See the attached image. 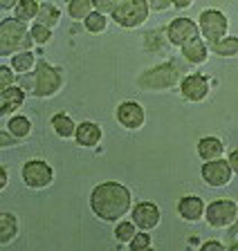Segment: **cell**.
Returning <instances> with one entry per match:
<instances>
[{
  "mask_svg": "<svg viewBox=\"0 0 238 251\" xmlns=\"http://www.w3.org/2000/svg\"><path fill=\"white\" fill-rule=\"evenodd\" d=\"M38 7H41L38 0H21V2L14 7V18H18V21H23V23L36 21Z\"/></svg>",
  "mask_w": 238,
  "mask_h": 251,
  "instance_id": "cell-23",
  "label": "cell"
},
{
  "mask_svg": "<svg viewBox=\"0 0 238 251\" xmlns=\"http://www.w3.org/2000/svg\"><path fill=\"white\" fill-rule=\"evenodd\" d=\"M196 36H202V34H200V25L193 18H175L166 27V38L175 47H182L185 43H189Z\"/></svg>",
  "mask_w": 238,
  "mask_h": 251,
  "instance_id": "cell-10",
  "label": "cell"
},
{
  "mask_svg": "<svg viewBox=\"0 0 238 251\" xmlns=\"http://www.w3.org/2000/svg\"><path fill=\"white\" fill-rule=\"evenodd\" d=\"M198 25H200L202 38L209 45L229 34V18L220 9H202V14L198 16Z\"/></svg>",
  "mask_w": 238,
  "mask_h": 251,
  "instance_id": "cell-6",
  "label": "cell"
},
{
  "mask_svg": "<svg viewBox=\"0 0 238 251\" xmlns=\"http://www.w3.org/2000/svg\"><path fill=\"white\" fill-rule=\"evenodd\" d=\"M21 177L27 188L43 191V188H48L54 182V171L45 159H29V162L23 164Z\"/></svg>",
  "mask_w": 238,
  "mask_h": 251,
  "instance_id": "cell-8",
  "label": "cell"
},
{
  "mask_svg": "<svg viewBox=\"0 0 238 251\" xmlns=\"http://www.w3.org/2000/svg\"><path fill=\"white\" fill-rule=\"evenodd\" d=\"M205 200L198 198V195H185V198L178 202V213H180L182 220L186 222H200L205 218Z\"/></svg>",
  "mask_w": 238,
  "mask_h": 251,
  "instance_id": "cell-15",
  "label": "cell"
},
{
  "mask_svg": "<svg viewBox=\"0 0 238 251\" xmlns=\"http://www.w3.org/2000/svg\"><path fill=\"white\" fill-rule=\"evenodd\" d=\"M92 5H95V11H101V14L110 16L112 7H115V0H92Z\"/></svg>",
  "mask_w": 238,
  "mask_h": 251,
  "instance_id": "cell-33",
  "label": "cell"
},
{
  "mask_svg": "<svg viewBox=\"0 0 238 251\" xmlns=\"http://www.w3.org/2000/svg\"><path fill=\"white\" fill-rule=\"evenodd\" d=\"M229 233H232L234 240H238V220H236V225L234 226H229Z\"/></svg>",
  "mask_w": 238,
  "mask_h": 251,
  "instance_id": "cell-40",
  "label": "cell"
},
{
  "mask_svg": "<svg viewBox=\"0 0 238 251\" xmlns=\"http://www.w3.org/2000/svg\"><path fill=\"white\" fill-rule=\"evenodd\" d=\"M180 92L186 101H193V103H200L209 97V81H207L202 74H189L180 81Z\"/></svg>",
  "mask_w": 238,
  "mask_h": 251,
  "instance_id": "cell-13",
  "label": "cell"
},
{
  "mask_svg": "<svg viewBox=\"0 0 238 251\" xmlns=\"http://www.w3.org/2000/svg\"><path fill=\"white\" fill-rule=\"evenodd\" d=\"M90 209L104 222H119L132 209V195L119 182H101L90 193Z\"/></svg>",
  "mask_w": 238,
  "mask_h": 251,
  "instance_id": "cell-1",
  "label": "cell"
},
{
  "mask_svg": "<svg viewBox=\"0 0 238 251\" xmlns=\"http://www.w3.org/2000/svg\"><path fill=\"white\" fill-rule=\"evenodd\" d=\"M18 2H21V0H0V9H2V11H9V9H14Z\"/></svg>",
  "mask_w": 238,
  "mask_h": 251,
  "instance_id": "cell-37",
  "label": "cell"
},
{
  "mask_svg": "<svg viewBox=\"0 0 238 251\" xmlns=\"http://www.w3.org/2000/svg\"><path fill=\"white\" fill-rule=\"evenodd\" d=\"M101 137H104V130H101L99 124H95V121H81L77 126L74 139H77V144L81 148H95L101 144Z\"/></svg>",
  "mask_w": 238,
  "mask_h": 251,
  "instance_id": "cell-16",
  "label": "cell"
},
{
  "mask_svg": "<svg viewBox=\"0 0 238 251\" xmlns=\"http://www.w3.org/2000/svg\"><path fill=\"white\" fill-rule=\"evenodd\" d=\"M225 152V141L218 137H202L198 141V157L202 162H212V159H220Z\"/></svg>",
  "mask_w": 238,
  "mask_h": 251,
  "instance_id": "cell-18",
  "label": "cell"
},
{
  "mask_svg": "<svg viewBox=\"0 0 238 251\" xmlns=\"http://www.w3.org/2000/svg\"><path fill=\"white\" fill-rule=\"evenodd\" d=\"M200 175L207 186L222 188L234 179V168H232V164H229V159H222L220 157V159H212V162L202 164Z\"/></svg>",
  "mask_w": 238,
  "mask_h": 251,
  "instance_id": "cell-9",
  "label": "cell"
},
{
  "mask_svg": "<svg viewBox=\"0 0 238 251\" xmlns=\"http://www.w3.org/2000/svg\"><path fill=\"white\" fill-rule=\"evenodd\" d=\"M16 83V70L7 68V65H0V88H9V85Z\"/></svg>",
  "mask_w": 238,
  "mask_h": 251,
  "instance_id": "cell-31",
  "label": "cell"
},
{
  "mask_svg": "<svg viewBox=\"0 0 238 251\" xmlns=\"http://www.w3.org/2000/svg\"><path fill=\"white\" fill-rule=\"evenodd\" d=\"M207 225L213 229H229L238 220V204L234 200H213L205 211Z\"/></svg>",
  "mask_w": 238,
  "mask_h": 251,
  "instance_id": "cell-7",
  "label": "cell"
},
{
  "mask_svg": "<svg viewBox=\"0 0 238 251\" xmlns=\"http://www.w3.org/2000/svg\"><path fill=\"white\" fill-rule=\"evenodd\" d=\"M27 99V92L23 85H9V88H0V115H14Z\"/></svg>",
  "mask_w": 238,
  "mask_h": 251,
  "instance_id": "cell-14",
  "label": "cell"
},
{
  "mask_svg": "<svg viewBox=\"0 0 238 251\" xmlns=\"http://www.w3.org/2000/svg\"><path fill=\"white\" fill-rule=\"evenodd\" d=\"M38 65L36 56H34L32 50H25V52H16V54H11V68L16 70L18 74H29L34 72Z\"/></svg>",
  "mask_w": 238,
  "mask_h": 251,
  "instance_id": "cell-21",
  "label": "cell"
},
{
  "mask_svg": "<svg viewBox=\"0 0 238 251\" xmlns=\"http://www.w3.org/2000/svg\"><path fill=\"white\" fill-rule=\"evenodd\" d=\"M137 225L132 220H119L115 225V240L119 245H131V240L137 235Z\"/></svg>",
  "mask_w": 238,
  "mask_h": 251,
  "instance_id": "cell-24",
  "label": "cell"
},
{
  "mask_svg": "<svg viewBox=\"0 0 238 251\" xmlns=\"http://www.w3.org/2000/svg\"><path fill=\"white\" fill-rule=\"evenodd\" d=\"M16 141H18V137H16V135H11L9 128H2V132H0V146H2V148L18 146Z\"/></svg>",
  "mask_w": 238,
  "mask_h": 251,
  "instance_id": "cell-32",
  "label": "cell"
},
{
  "mask_svg": "<svg viewBox=\"0 0 238 251\" xmlns=\"http://www.w3.org/2000/svg\"><path fill=\"white\" fill-rule=\"evenodd\" d=\"M180 50H182V56H185L186 63H191V65H202V63L209 58V50H212V47L207 45V41L202 36H196V38H191L189 43H185Z\"/></svg>",
  "mask_w": 238,
  "mask_h": 251,
  "instance_id": "cell-17",
  "label": "cell"
},
{
  "mask_svg": "<svg viewBox=\"0 0 238 251\" xmlns=\"http://www.w3.org/2000/svg\"><path fill=\"white\" fill-rule=\"evenodd\" d=\"M32 45L34 38L27 23L18 21V18H2L0 23V54L2 56L32 50Z\"/></svg>",
  "mask_w": 238,
  "mask_h": 251,
  "instance_id": "cell-2",
  "label": "cell"
},
{
  "mask_svg": "<svg viewBox=\"0 0 238 251\" xmlns=\"http://www.w3.org/2000/svg\"><path fill=\"white\" fill-rule=\"evenodd\" d=\"M77 126L74 124V119L70 115H63V112H58V115L52 117V130L56 132L61 139H72L74 135H77Z\"/></svg>",
  "mask_w": 238,
  "mask_h": 251,
  "instance_id": "cell-20",
  "label": "cell"
},
{
  "mask_svg": "<svg viewBox=\"0 0 238 251\" xmlns=\"http://www.w3.org/2000/svg\"><path fill=\"white\" fill-rule=\"evenodd\" d=\"M7 128H9L11 135H16L18 139H27L32 135V121L27 119L25 115H14L7 121Z\"/></svg>",
  "mask_w": 238,
  "mask_h": 251,
  "instance_id": "cell-25",
  "label": "cell"
},
{
  "mask_svg": "<svg viewBox=\"0 0 238 251\" xmlns=\"http://www.w3.org/2000/svg\"><path fill=\"white\" fill-rule=\"evenodd\" d=\"M83 25H85V29L92 31V34H101V31L108 29V16L101 14V11H92L83 21Z\"/></svg>",
  "mask_w": 238,
  "mask_h": 251,
  "instance_id": "cell-28",
  "label": "cell"
},
{
  "mask_svg": "<svg viewBox=\"0 0 238 251\" xmlns=\"http://www.w3.org/2000/svg\"><path fill=\"white\" fill-rule=\"evenodd\" d=\"M180 81V68L178 63H159L155 68L139 74L137 85L142 90H169Z\"/></svg>",
  "mask_w": 238,
  "mask_h": 251,
  "instance_id": "cell-4",
  "label": "cell"
},
{
  "mask_svg": "<svg viewBox=\"0 0 238 251\" xmlns=\"http://www.w3.org/2000/svg\"><path fill=\"white\" fill-rule=\"evenodd\" d=\"M159 220H162V213L155 202H139L132 206V222L137 225V229L153 231L159 225Z\"/></svg>",
  "mask_w": 238,
  "mask_h": 251,
  "instance_id": "cell-12",
  "label": "cell"
},
{
  "mask_svg": "<svg viewBox=\"0 0 238 251\" xmlns=\"http://www.w3.org/2000/svg\"><path fill=\"white\" fill-rule=\"evenodd\" d=\"M63 85V74L61 70L50 65L48 61H38L36 70H34V90L32 94L38 99H50L61 90Z\"/></svg>",
  "mask_w": 238,
  "mask_h": 251,
  "instance_id": "cell-5",
  "label": "cell"
},
{
  "mask_svg": "<svg viewBox=\"0 0 238 251\" xmlns=\"http://www.w3.org/2000/svg\"><path fill=\"white\" fill-rule=\"evenodd\" d=\"M148 0H115L110 18H115L117 25L126 27V29H135L142 27L148 18Z\"/></svg>",
  "mask_w": 238,
  "mask_h": 251,
  "instance_id": "cell-3",
  "label": "cell"
},
{
  "mask_svg": "<svg viewBox=\"0 0 238 251\" xmlns=\"http://www.w3.org/2000/svg\"><path fill=\"white\" fill-rule=\"evenodd\" d=\"M151 245H153V240H151V233H148V231H142V229H139L137 235L132 238L128 247H131L132 251H146V249H151Z\"/></svg>",
  "mask_w": 238,
  "mask_h": 251,
  "instance_id": "cell-30",
  "label": "cell"
},
{
  "mask_svg": "<svg viewBox=\"0 0 238 251\" xmlns=\"http://www.w3.org/2000/svg\"><path fill=\"white\" fill-rule=\"evenodd\" d=\"M148 7L151 11H166L169 7H173V2L171 0H148Z\"/></svg>",
  "mask_w": 238,
  "mask_h": 251,
  "instance_id": "cell-34",
  "label": "cell"
},
{
  "mask_svg": "<svg viewBox=\"0 0 238 251\" xmlns=\"http://www.w3.org/2000/svg\"><path fill=\"white\" fill-rule=\"evenodd\" d=\"M58 21H61V11H58L52 2H41L36 23H43V25H48V27H56Z\"/></svg>",
  "mask_w": 238,
  "mask_h": 251,
  "instance_id": "cell-27",
  "label": "cell"
},
{
  "mask_svg": "<svg viewBox=\"0 0 238 251\" xmlns=\"http://www.w3.org/2000/svg\"><path fill=\"white\" fill-rule=\"evenodd\" d=\"M7 184H9V175H7V168L2 166V168H0V188L5 191Z\"/></svg>",
  "mask_w": 238,
  "mask_h": 251,
  "instance_id": "cell-38",
  "label": "cell"
},
{
  "mask_svg": "<svg viewBox=\"0 0 238 251\" xmlns=\"http://www.w3.org/2000/svg\"><path fill=\"white\" fill-rule=\"evenodd\" d=\"M212 52L218 54L220 58H232V56H238V36H225L220 41L212 43Z\"/></svg>",
  "mask_w": 238,
  "mask_h": 251,
  "instance_id": "cell-22",
  "label": "cell"
},
{
  "mask_svg": "<svg viewBox=\"0 0 238 251\" xmlns=\"http://www.w3.org/2000/svg\"><path fill=\"white\" fill-rule=\"evenodd\" d=\"M227 159H229V164H232V168H234V175H238V148L229 152Z\"/></svg>",
  "mask_w": 238,
  "mask_h": 251,
  "instance_id": "cell-36",
  "label": "cell"
},
{
  "mask_svg": "<svg viewBox=\"0 0 238 251\" xmlns=\"http://www.w3.org/2000/svg\"><path fill=\"white\" fill-rule=\"evenodd\" d=\"M18 235V220L14 213H9V211H2L0 213V247L5 249L7 245H11V242L16 240Z\"/></svg>",
  "mask_w": 238,
  "mask_h": 251,
  "instance_id": "cell-19",
  "label": "cell"
},
{
  "mask_svg": "<svg viewBox=\"0 0 238 251\" xmlns=\"http://www.w3.org/2000/svg\"><path fill=\"white\" fill-rule=\"evenodd\" d=\"M29 31H32V38L36 45H48V43L52 41V27L43 25V23H34V25L29 27Z\"/></svg>",
  "mask_w": 238,
  "mask_h": 251,
  "instance_id": "cell-29",
  "label": "cell"
},
{
  "mask_svg": "<svg viewBox=\"0 0 238 251\" xmlns=\"http://www.w3.org/2000/svg\"><path fill=\"white\" fill-rule=\"evenodd\" d=\"M117 121L122 128L126 130H139L146 121V112H144V105L137 101H124L117 108Z\"/></svg>",
  "mask_w": 238,
  "mask_h": 251,
  "instance_id": "cell-11",
  "label": "cell"
},
{
  "mask_svg": "<svg viewBox=\"0 0 238 251\" xmlns=\"http://www.w3.org/2000/svg\"><path fill=\"white\" fill-rule=\"evenodd\" d=\"M92 11H95L92 0H70L68 2V14L72 21H85Z\"/></svg>",
  "mask_w": 238,
  "mask_h": 251,
  "instance_id": "cell-26",
  "label": "cell"
},
{
  "mask_svg": "<svg viewBox=\"0 0 238 251\" xmlns=\"http://www.w3.org/2000/svg\"><path fill=\"white\" fill-rule=\"evenodd\" d=\"M209 249L222 251V249H225V245H222L220 240H209V242H205V245H202V251H209Z\"/></svg>",
  "mask_w": 238,
  "mask_h": 251,
  "instance_id": "cell-35",
  "label": "cell"
},
{
  "mask_svg": "<svg viewBox=\"0 0 238 251\" xmlns=\"http://www.w3.org/2000/svg\"><path fill=\"white\" fill-rule=\"evenodd\" d=\"M171 2H173L175 9H186V7L193 5V0H171Z\"/></svg>",
  "mask_w": 238,
  "mask_h": 251,
  "instance_id": "cell-39",
  "label": "cell"
}]
</instances>
